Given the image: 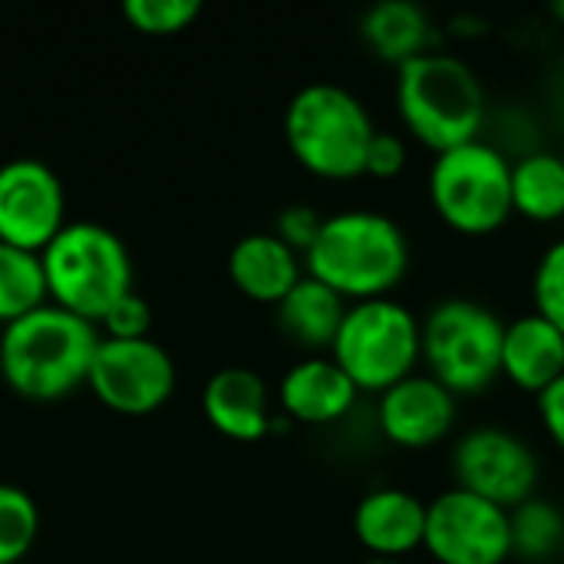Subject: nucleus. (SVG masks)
<instances>
[{"label":"nucleus","instance_id":"1","mask_svg":"<svg viewBox=\"0 0 564 564\" xmlns=\"http://www.w3.org/2000/svg\"><path fill=\"white\" fill-rule=\"evenodd\" d=\"M410 238L397 218L377 208H344L324 218L304 254V271L347 304L393 297L410 274Z\"/></svg>","mask_w":564,"mask_h":564},{"label":"nucleus","instance_id":"2","mask_svg":"<svg viewBox=\"0 0 564 564\" xmlns=\"http://www.w3.org/2000/svg\"><path fill=\"white\" fill-rule=\"evenodd\" d=\"M96 324L76 317L59 304H40L0 334V377L33 403L63 400L89 380L99 350Z\"/></svg>","mask_w":564,"mask_h":564},{"label":"nucleus","instance_id":"3","mask_svg":"<svg viewBox=\"0 0 564 564\" xmlns=\"http://www.w3.org/2000/svg\"><path fill=\"white\" fill-rule=\"evenodd\" d=\"M397 116L410 139L433 155L482 139L489 96L479 73L453 56L430 50L397 69Z\"/></svg>","mask_w":564,"mask_h":564},{"label":"nucleus","instance_id":"4","mask_svg":"<svg viewBox=\"0 0 564 564\" xmlns=\"http://www.w3.org/2000/svg\"><path fill=\"white\" fill-rule=\"evenodd\" d=\"M377 126L357 93L340 83H307L284 109V139L301 169L327 182L364 175Z\"/></svg>","mask_w":564,"mask_h":564},{"label":"nucleus","instance_id":"5","mask_svg":"<svg viewBox=\"0 0 564 564\" xmlns=\"http://www.w3.org/2000/svg\"><path fill=\"white\" fill-rule=\"evenodd\" d=\"M330 357L360 393L380 397L423 364V321L397 297L347 304Z\"/></svg>","mask_w":564,"mask_h":564},{"label":"nucleus","instance_id":"6","mask_svg":"<svg viewBox=\"0 0 564 564\" xmlns=\"http://www.w3.org/2000/svg\"><path fill=\"white\" fill-rule=\"evenodd\" d=\"M53 304L99 324L132 291V258L116 231L96 221H73L40 254Z\"/></svg>","mask_w":564,"mask_h":564},{"label":"nucleus","instance_id":"7","mask_svg":"<svg viewBox=\"0 0 564 564\" xmlns=\"http://www.w3.org/2000/svg\"><path fill=\"white\" fill-rule=\"evenodd\" d=\"M423 321V364L456 400L482 397L502 377V317L469 297H446Z\"/></svg>","mask_w":564,"mask_h":564},{"label":"nucleus","instance_id":"8","mask_svg":"<svg viewBox=\"0 0 564 564\" xmlns=\"http://www.w3.org/2000/svg\"><path fill=\"white\" fill-rule=\"evenodd\" d=\"M426 192L453 231L492 235L512 218V159L486 139L456 145L433 159Z\"/></svg>","mask_w":564,"mask_h":564},{"label":"nucleus","instance_id":"9","mask_svg":"<svg viewBox=\"0 0 564 564\" xmlns=\"http://www.w3.org/2000/svg\"><path fill=\"white\" fill-rule=\"evenodd\" d=\"M456 486L502 509H516L539 496L542 459L529 440L506 426H473L453 446Z\"/></svg>","mask_w":564,"mask_h":564},{"label":"nucleus","instance_id":"10","mask_svg":"<svg viewBox=\"0 0 564 564\" xmlns=\"http://www.w3.org/2000/svg\"><path fill=\"white\" fill-rule=\"evenodd\" d=\"M423 552L436 564H506L512 558L509 509L453 486L426 502Z\"/></svg>","mask_w":564,"mask_h":564},{"label":"nucleus","instance_id":"11","mask_svg":"<svg viewBox=\"0 0 564 564\" xmlns=\"http://www.w3.org/2000/svg\"><path fill=\"white\" fill-rule=\"evenodd\" d=\"M89 390L116 413L142 416L169 403L175 390V364L162 344L142 340H99L89 367Z\"/></svg>","mask_w":564,"mask_h":564},{"label":"nucleus","instance_id":"12","mask_svg":"<svg viewBox=\"0 0 564 564\" xmlns=\"http://www.w3.org/2000/svg\"><path fill=\"white\" fill-rule=\"evenodd\" d=\"M66 195L59 175L40 159H10L0 165V241L43 254L63 231Z\"/></svg>","mask_w":564,"mask_h":564},{"label":"nucleus","instance_id":"13","mask_svg":"<svg viewBox=\"0 0 564 564\" xmlns=\"http://www.w3.org/2000/svg\"><path fill=\"white\" fill-rule=\"evenodd\" d=\"M459 423V400L430 373H413L377 400V426L397 449H433Z\"/></svg>","mask_w":564,"mask_h":564},{"label":"nucleus","instance_id":"14","mask_svg":"<svg viewBox=\"0 0 564 564\" xmlns=\"http://www.w3.org/2000/svg\"><path fill=\"white\" fill-rule=\"evenodd\" d=\"M354 539L370 558L403 562L423 549L426 502L397 486L370 489L354 509Z\"/></svg>","mask_w":564,"mask_h":564},{"label":"nucleus","instance_id":"15","mask_svg":"<svg viewBox=\"0 0 564 564\" xmlns=\"http://www.w3.org/2000/svg\"><path fill=\"white\" fill-rule=\"evenodd\" d=\"M360 390L334 364L330 354H314L288 367L278 383V403L288 420L304 426H330L354 413Z\"/></svg>","mask_w":564,"mask_h":564},{"label":"nucleus","instance_id":"16","mask_svg":"<svg viewBox=\"0 0 564 564\" xmlns=\"http://www.w3.org/2000/svg\"><path fill=\"white\" fill-rule=\"evenodd\" d=\"M202 410L208 423L235 440V443H254L271 433V397L268 383L248 370V367H221L212 373L202 393Z\"/></svg>","mask_w":564,"mask_h":564},{"label":"nucleus","instance_id":"17","mask_svg":"<svg viewBox=\"0 0 564 564\" xmlns=\"http://www.w3.org/2000/svg\"><path fill=\"white\" fill-rule=\"evenodd\" d=\"M564 377V334L542 314H519L502 337V380L542 397Z\"/></svg>","mask_w":564,"mask_h":564},{"label":"nucleus","instance_id":"18","mask_svg":"<svg viewBox=\"0 0 564 564\" xmlns=\"http://www.w3.org/2000/svg\"><path fill=\"white\" fill-rule=\"evenodd\" d=\"M228 274L245 297L278 307L307 271L304 258L288 248L274 231H254L231 248Z\"/></svg>","mask_w":564,"mask_h":564},{"label":"nucleus","instance_id":"19","mask_svg":"<svg viewBox=\"0 0 564 564\" xmlns=\"http://www.w3.org/2000/svg\"><path fill=\"white\" fill-rule=\"evenodd\" d=\"M274 311H278L281 334L301 350H307V357H314V354H330L347 301L327 284H321L317 278L304 274Z\"/></svg>","mask_w":564,"mask_h":564},{"label":"nucleus","instance_id":"20","mask_svg":"<svg viewBox=\"0 0 564 564\" xmlns=\"http://www.w3.org/2000/svg\"><path fill=\"white\" fill-rule=\"evenodd\" d=\"M360 36L383 63H393L400 69L410 59L433 50L436 26H433V17L420 3L387 0V3H377L364 13Z\"/></svg>","mask_w":564,"mask_h":564},{"label":"nucleus","instance_id":"21","mask_svg":"<svg viewBox=\"0 0 564 564\" xmlns=\"http://www.w3.org/2000/svg\"><path fill=\"white\" fill-rule=\"evenodd\" d=\"M512 215L552 225L564 218V155L529 149L512 162Z\"/></svg>","mask_w":564,"mask_h":564},{"label":"nucleus","instance_id":"22","mask_svg":"<svg viewBox=\"0 0 564 564\" xmlns=\"http://www.w3.org/2000/svg\"><path fill=\"white\" fill-rule=\"evenodd\" d=\"M512 522V558L522 564H552L562 558L564 512L542 496L525 499L509 512Z\"/></svg>","mask_w":564,"mask_h":564},{"label":"nucleus","instance_id":"23","mask_svg":"<svg viewBox=\"0 0 564 564\" xmlns=\"http://www.w3.org/2000/svg\"><path fill=\"white\" fill-rule=\"evenodd\" d=\"M46 297L50 291L40 254L0 241V327L36 311Z\"/></svg>","mask_w":564,"mask_h":564},{"label":"nucleus","instance_id":"24","mask_svg":"<svg viewBox=\"0 0 564 564\" xmlns=\"http://www.w3.org/2000/svg\"><path fill=\"white\" fill-rule=\"evenodd\" d=\"M40 532L36 502L10 482H0V564H20Z\"/></svg>","mask_w":564,"mask_h":564},{"label":"nucleus","instance_id":"25","mask_svg":"<svg viewBox=\"0 0 564 564\" xmlns=\"http://www.w3.org/2000/svg\"><path fill=\"white\" fill-rule=\"evenodd\" d=\"M202 13L198 0H126L122 17L149 36H172L195 23Z\"/></svg>","mask_w":564,"mask_h":564},{"label":"nucleus","instance_id":"26","mask_svg":"<svg viewBox=\"0 0 564 564\" xmlns=\"http://www.w3.org/2000/svg\"><path fill=\"white\" fill-rule=\"evenodd\" d=\"M532 301L535 314L552 321L564 334V238L542 251L532 274Z\"/></svg>","mask_w":564,"mask_h":564},{"label":"nucleus","instance_id":"27","mask_svg":"<svg viewBox=\"0 0 564 564\" xmlns=\"http://www.w3.org/2000/svg\"><path fill=\"white\" fill-rule=\"evenodd\" d=\"M102 337L109 340H142L149 337V327H152V307L142 294L129 291L122 294L106 314H102Z\"/></svg>","mask_w":564,"mask_h":564},{"label":"nucleus","instance_id":"28","mask_svg":"<svg viewBox=\"0 0 564 564\" xmlns=\"http://www.w3.org/2000/svg\"><path fill=\"white\" fill-rule=\"evenodd\" d=\"M410 162V145L400 132H390V129H377L373 139H370V149H367V162H364V175L370 178H397Z\"/></svg>","mask_w":564,"mask_h":564},{"label":"nucleus","instance_id":"29","mask_svg":"<svg viewBox=\"0 0 564 564\" xmlns=\"http://www.w3.org/2000/svg\"><path fill=\"white\" fill-rule=\"evenodd\" d=\"M324 218H327V215H321V212L311 208V205H288V208L278 215V221H274V235H278L288 248H294V251L304 258L307 248L317 241V235H321V228H324Z\"/></svg>","mask_w":564,"mask_h":564},{"label":"nucleus","instance_id":"30","mask_svg":"<svg viewBox=\"0 0 564 564\" xmlns=\"http://www.w3.org/2000/svg\"><path fill=\"white\" fill-rule=\"evenodd\" d=\"M535 400H539V420H542L545 436L552 440L558 453H564V377Z\"/></svg>","mask_w":564,"mask_h":564},{"label":"nucleus","instance_id":"31","mask_svg":"<svg viewBox=\"0 0 564 564\" xmlns=\"http://www.w3.org/2000/svg\"><path fill=\"white\" fill-rule=\"evenodd\" d=\"M552 13H555V17H558V20H564V0H558V3H555V7H552Z\"/></svg>","mask_w":564,"mask_h":564},{"label":"nucleus","instance_id":"32","mask_svg":"<svg viewBox=\"0 0 564 564\" xmlns=\"http://www.w3.org/2000/svg\"><path fill=\"white\" fill-rule=\"evenodd\" d=\"M364 564H403V562H390V558H367Z\"/></svg>","mask_w":564,"mask_h":564},{"label":"nucleus","instance_id":"33","mask_svg":"<svg viewBox=\"0 0 564 564\" xmlns=\"http://www.w3.org/2000/svg\"><path fill=\"white\" fill-rule=\"evenodd\" d=\"M562 562H564V549H562Z\"/></svg>","mask_w":564,"mask_h":564},{"label":"nucleus","instance_id":"34","mask_svg":"<svg viewBox=\"0 0 564 564\" xmlns=\"http://www.w3.org/2000/svg\"><path fill=\"white\" fill-rule=\"evenodd\" d=\"M20 564H26V562H20Z\"/></svg>","mask_w":564,"mask_h":564}]
</instances>
